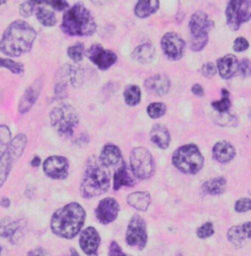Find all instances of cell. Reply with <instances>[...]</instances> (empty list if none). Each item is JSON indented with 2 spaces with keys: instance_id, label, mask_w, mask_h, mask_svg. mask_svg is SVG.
<instances>
[{
  "instance_id": "49",
  "label": "cell",
  "mask_w": 251,
  "mask_h": 256,
  "mask_svg": "<svg viewBox=\"0 0 251 256\" xmlns=\"http://www.w3.org/2000/svg\"><path fill=\"white\" fill-rule=\"evenodd\" d=\"M28 254V256H44V254H46V252H44L42 248H36V250L30 252Z\"/></svg>"
},
{
  "instance_id": "20",
  "label": "cell",
  "mask_w": 251,
  "mask_h": 256,
  "mask_svg": "<svg viewBox=\"0 0 251 256\" xmlns=\"http://www.w3.org/2000/svg\"><path fill=\"white\" fill-rule=\"evenodd\" d=\"M250 222H246L240 225L232 227L228 230V240L234 246H242L244 242L250 238Z\"/></svg>"
},
{
  "instance_id": "43",
  "label": "cell",
  "mask_w": 251,
  "mask_h": 256,
  "mask_svg": "<svg viewBox=\"0 0 251 256\" xmlns=\"http://www.w3.org/2000/svg\"><path fill=\"white\" fill-rule=\"evenodd\" d=\"M238 70L240 71V75L242 77H250L251 73L250 61V59H248V58L242 59V62L238 63Z\"/></svg>"
},
{
  "instance_id": "35",
  "label": "cell",
  "mask_w": 251,
  "mask_h": 256,
  "mask_svg": "<svg viewBox=\"0 0 251 256\" xmlns=\"http://www.w3.org/2000/svg\"><path fill=\"white\" fill-rule=\"evenodd\" d=\"M167 106L162 102H153L148 106V114L151 119H158L165 115Z\"/></svg>"
},
{
  "instance_id": "40",
  "label": "cell",
  "mask_w": 251,
  "mask_h": 256,
  "mask_svg": "<svg viewBox=\"0 0 251 256\" xmlns=\"http://www.w3.org/2000/svg\"><path fill=\"white\" fill-rule=\"evenodd\" d=\"M208 42V36L201 38H190V48L194 52H200Z\"/></svg>"
},
{
  "instance_id": "45",
  "label": "cell",
  "mask_w": 251,
  "mask_h": 256,
  "mask_svg": "<svg viewBox=\"0 0 251 256\" xmlns=\"http://www.w3.org/2000/svg\"><path fill=\"white\" fill-rule=\"evenodd\" d=\"M34 4L30 0H28L21 4L20 14L23 17H30L34 12Z\"/></svg>"
},
{
  "instance_id": "38",
  "label": "cell",
  "mask_w": 251,
  "mask_h": 256,
  "mask_svg": "<svg viewBox=\"0 0 251 256\" xmlns=\"http://www.w3.org/2000/svg\"><path fill=\"white\" fill-rule=\"evenodd\" d=\"M68 56L74 61V62H80L82 60L84 53V46L80 42L76 44L75 46H72L68 48Z\"/></svg>"
},
{
  "instance_id": "14",
  "label": "cell",
  "mask_w": 251,
  "mask_h": 256,
  "mask_svg": "<svg viewBox=\"0 0 251 256\" xmlns=\"http://www.w3.org/2000/svg\"><path fill=\"white\" fill-rule=\"evenodd\" d=\"M120 210L119 204L113 198H105L101 200L96 209V216L98 222L107 225L116 220Z\"/></svg>"
},
{
  "instance_id": "19",
  "label": "cell",
  "mask_w": 251,
  "mask_h": 256,
  "mask_svg": "<svg viewBox=\"0 0 251 256\" xmlns=\"http://www.w3.org/2000/svg\"><path fill=\"white\" fill-rule=\"evenodd\" d=\"M42 82L40 80H38L26 90L25 94L20 100L19 106H18L20 113L22 114L26 113L32 107V105L36 103L42 92Z\"/></svg>"
},
{
  "instance_id": "22",
  "label": "cell",
  "mask_w": 251,
  "mask_h": 256,
  "mask_svg": "<svg viewBox=\"0 0 251 256\" xmlns=\"http://www.w3.org/2000/svg\"><path fill=\"white\" fill-rule=\"evenodd\" d=\"M238 67V60L232 54H228L224 57L220 58L217 62V69L219 71L220 76L228 80L234 75Z\"/></svg>"
},
{
  "instance_id": "33",
  "label": "cell",
  "mask_w": 251,
  "mask_h": 256,
  "mask_svg": "<svg viewBox=\"0 0 251 256\" xmlns=\"http://www.w3.org/2000/svg\"><path fill=\"white\" fill-rule=\"evenodd\" d=\"M0 68H5L12 72L13 74H22L24 72V65L22 63L13 61L9 58H2L0 57Z\"/></svg>"
},
{
  "instance_id": "52",
  "label": "cell",
  "mask_w": 251,
  "mask_h": 256,
  "mask_svg": "<svg viewBox=\"0 0 251 256\" xmlns=\"http://www.w3.org/2000/svg\"><path fill=\"white\" fill-rule=\"evenodd\" d=\"M8 0H0V6L2 5V4H4V3H6Z\"/></svg>"
},
{
  "instance_id": "32",
  "label": "cell",
  "mask_w": 251,
  "mask_h": 256,
  "mask_svg": "<svg viewBox=\"0 0 251 256\" xmlns=\"http://www.w3.org/2000/svg\"><path fill=\"white\" fill-rule=\"evenodd\" d=\"M36 18H38V22L42 26H55V24L57 22L54 12L50 10V9L44 8V7H38L36 11Z\"/></svg>"
},
{
  "instance_id": "53",
  "label": "cell",
  "mask_w": 251,
  "mask_h": 256,
  "mask_svg": "<svg viewBox=\"0 0 251 256\" xmlns=\"http://www.w3.org/2000/svg\"><path fill=\"white\" fill-rule=\"evenodd\" d=\"M1 252H2V248L0 246V254H1Z\"/></svg>"
},
{
  "instance_id": "3",
  "label": "cell",
  "mask_w": 251,
  "mask_h": 256,
  "mask_svg": "<svg viewBox=\"0 0 251 256\" xmlns=\"http://www.w3.org/2000/svg\"><path fill=\"white\" fill-rule=\"evenodd\" d=\"M111 173L94 156L88 158L80 182V194L84 198H92L105 194L110 188Z\"/></svg>"
},
{
  "instance_id": "28",
  "label": "cell",
  "mask_w": 251,
  "mask_h": 256,
  "mask_svg": "<svg viewBox=\"0 0 251 256\" xmlns=\"http://www.w3.org/2000/svg\"><path fill=\"white\" fill-rule=\"evenodd\" d=\"M132 57L140 63L148 64L152 62L155 57V48L151 44H144L142 46H138L132 52Z\"/></svg>"
},
{
  "instance_id": "30",
  "label": "cell",
  "mask_w": 251,
  "mask_h": 256,
  "mask_svg": "<svg viewBox=\"0 0 251 256\" xmlns=\"http://www.w3.org/2000/svg\"><path fill=\"white\" fill-rule=\"evenodd\" d=\"M62 73H63V82L65 80H69L74 86H80L82 82V70L80 67L78 66H73V65H67L65 66V68L62 69Z\"/></svg>"
},
{
  "instance_id": "15",
  "label": "cell",
  "mask_w": 251,
  "mask_h": 256,
  "mask_svg": "<svg viewBox=\"0 0 251 256\" xmlns=\"http://www.w3.org/2000/svg\"><path fill=\"white\" fill-rule=\"evenodd\" d=\"M0 236L7 238L11 244H19L24 236L21 222L9 217L3 218L0 221Z\"/></svg>"
},
{
  "instance_id": "48",
  "label": "cell",
  "mask_w": 251,
  "mask_h": 256,
  "mask_svg": "<svg viewBox=\"0 0 251 256\" xmlns=\"http://www.w3.org/2000/svg\"><path fill=\"white\" fill-rule=\"evenodd\" d=\"M192 92L194 94V96H200V98H202V96H204V88H203V86H201L200 84H194L192 86Z\"/></svg>"
},
{
  "instance_id": "21",
  "label": "cell",
  "mask_w": 251,
  "mask_h": 256,
  "mask_svg": "<svg viewBox=\"0 0 251 256\" xmlns=\"http://www.w3.org/2000/svg\"><path fill=\"white\" fill-rule=\"evenodd\" d=\"M100 160L108 168L115 167L122 162L121 150L117 146L108 144L103 146Z\"/></svg>"
},
{
  "instance_id": "47",
  "label": "cell",
  "mask_w": 251,
  "mask_h": 256,
  "mask_svg": "<svg viewBox=\"0 0 251 256\" xmlns=\"http://www.w3.org/2000/svg\"><path fill=\"white\" fill-rule=\"evenodd\" d=\"M222 115L219 117L220 118V121H216V123L218 124V125H226V124H230V123H232L234 119V117L232 116H230V115H226V112H224V113H221Z\"/></svg>"
},
{
  "instance_id": "4",
  "label": "cell",
  "mask_w": 251,
  "mask_h": 256,
  "mask_svg": "<svg viewBox=\"0 0 251 256\" xmlns=\"http://www.w3.org/2000/svg\"><path fill=\"white\" fill-rule=\"evenodd\" d=\"M61 28L72 36H88L96 32V23L92 13L82 3H76L64 14Z\"/></svg>"
},
{
  "instance_id": "13",
  "label": "cell",
  "mask_w": 251,
  "mask_h": 256,
  "mask_svg": "<svg viewBox=\"0 0 251 256\" xmlns=\"http://www.w3.org/2000/svg\"><path fill=\"white\" fill-rule=\"evenodd\" d=\"M44 171L51 179H66L69 173V162L63 156H50L44 162Z\"/></svg>"
},
{
  "instance_id": "7",
  "label": "cell",
  "mask_w": 251,
  "mask_h": 256,
  "mask_svg": "<svg viewBox=\"0 0 251 256\" xmlns=\"http://www.w3.org/2000/svg\"><path fill=\"white\" fill-rule=\"evenodd\" d=\"M28 138L24 134H17L10 142L7 150L0 157V188L6 182L15 162L25 150Z\"/></svg>"
},
{
  "instance_id": "10",
  "label": "cell",
  "mask_w": 251,
  "mask_h": 256,
  "mask_svg": "<svg viewBox=\"0 0 251 256\" xmlns=\"http://www.w3.org/2000/svg\"><path fill=\"white\" fill-rule=\"evenodd\" d=\"M126 242L132 248L142 250L148 244V229L146 221L140 215H134L130 219L126 232Z\"/></svg>"
},
{
  "instance_id": "6",
  "label": "cell",
  "mask_w": 251,
  "mask_h": 256,
  "mask_svg": "<svg viewBox=\"0 0 251 256\" xmlns=\"http://www.w3.org/2000/svg\"><path fill=\"white\" fill-rule=\"evenodd\" d=\"M172 162L182 173L194 175L202 169L204 165V157L196 146L184 144L174 152Z\"/></svg>"
},
{
  "instance_id": "51",
  "label": "cell",
  "mask_w": 251,
  "mask_h": 256,
  "mask_svg": "<svg viewBox=\"0 0 251 256\" xmlns=\"http://www.w3.org/2000/svg\"><path fill=\"white\" fill-rule=\"evenodd\" d=\"M40 163H42V160L38 156H34L30 162L32 166H34V167H38L40 165Z\"/></svg>"
},
{
  "instance_id": "39",
  "label": "cell",
  "mask_w": 251,
  "mask_h": 256,
  "mask_svg": "<svg viewBox=\"0 0 251 256\" xmlns=\"http://www.w3.org/2000/svg\"><path fill=\"white\" fill-rule=\"evenodd\" d=\"M196 234L200 238H202V240L213 236L214 234L213 224L211 222H207V223L201 225L200 227L196 230Z\"/></svg>"
},
{
  "instance_id": "41",
  "label": "cell",
  "mask_w": 251,
  "mask_h": 256,
  "mask_svg": "<svg viewBox=\"0 0 251 256\" xmlns=\"http://www.w3.org/2000/svg\"><path fill=\"white\" fill-rule=\"evenodd\" d=\"M251 208V200L248 198H244L238 200L234 204V210L238 213L248 212Z\"/></svg>"
},
{
  "instance_id": "46",
  "label": "cell",
  "mask_w": 251,
  "mask_h": 256,
  "mask_svg": "<svg viewBox=\"0 0 251 256\" xmlns=\"http://www.w3.org/2000/svg\"><path fill=\"white\" fill-rule=\"evenodd\" d=\"M108 254L111 256H126L125 252H122L120 246H119L115 240H113V242H111L110 248H109V254Z\"/></svg>"
},
{
  "instance_id": "8",
  "label": "cell",
  "mask_w": 251,
  "mask_h": 256,
  "mask_svg": "<svg viewBox=\"0 0 251 256\" xmlns=\"http://www.w3.org/2000/svg\"><path fill=\"white\" fill-rule=\"evenodd\" d=\"M130 167L134 175L142 180H148L154 175L155 163L150 150L146 148L138 146L132 150L130 156Z\"/></svg>"
},
{
  "instance_id": "16",
  "label": "cell",
  "mask_w": 251,
  "mask_h": 256,
  "mask_svg": "<svg viewBox=\"0 0 251 256\" xmlns=\"http://www.w3.org/2000/svg\"><path fill=\"white\" fill-rule=\"evenodd\" d=\"M188 26L192 38L208 36L209 32L214 26V22L209 20L206 13L200 11L192 16Z\"/></svg>"
},
{
  "instance_id": "44",
  "label": "cell",
  "mask_w": 251,
  "mask_h": 256,
  "mask_svg": "<svg viewBox=\"0 0 251 256\" xmlns=\"http://www.w3.org/2000/svg\"><path fill=\"white\" fill-rule=\"evenodd\" d=\"M201 72H202V75L204 77H206L207 78H213L216 75L217 68L213 63L208 62V63H206L202 66Z\"/></svg>"
},
{
  "instance_id": "42",
  "label": "cell",
  "mask_w": 251,
  "mask_h": 256,
  "mask_svg": "<svg viewBox=\"0 0 251 256\" xmlns=\"http://www.w3.org/2000/svg\"><path fill=\"white\" fill-rule=\"evenodd\" d=\"M234 50L236 52H246L250 48V42L246 38L240 36L234 42Z\"/></svg>"
},
{
  "instance_id": "2",
  "label": "cell",
  "mask_w": 251,
  "mask_h": 256,
  "mask_svg": "<svg viewBox=\"0 0 251 256\" xmlns=\"http://www.w3.org/2000/svg\"><path fill=\"white\" fill-rule=\"evenodd\" d=\"M86 211L82 205L76 202L59 208L51 218V230L59 238L71 240L80 232L84 221Z\"/></svg>"
},
{
  "instance_id": "5",
  "label": "cell",
  "mask_w": 251,
  "mask_h": 256,
  "mask_svg": "<svg viewBox=\"0 0 251 256\" xmlns=\"http://www.w3.org/2000/svg\"><path fill=\"white\" fill-rule=\"evenodd\" d=\"M78 122V113L72 105L61 104L51 111V126L61 138H71Z\"/></svg>"
},
{
  "instance_id": "23",
  "label": "cell",
  "mask_w": 251,
  "mask_h": 256,
  "mask_svg": "<svg viewBox=\"0 0 251 256\" xmlns=\"http://www.w3.org/2000/svg\"><path fill=\"white\" fill-rule=\"evenodd\" d=\"M213 155H214V158L218 162L226 164L234 158L236 150L230 142H226V140H222V142H217L214 146Z\"/></svg>"
},
{
  "instance_id": "17",
  "label": "cell",
  "mask_w": 251,
  "mask_h": 256,
  "mask_svg": "<svg viewBox=\"0 0 251 256\" xmlns=\"http://www.w3.org/2000/svg\"><path fill=\"white\" fill-rule=\"evenodd\" d=\"M80 246L88 256H96L100 244V236L94 227H88L80 236Z\"/></svg>"
},
{
  "instance_id": "37",
  "label": "cell",
  "mask_w": 251,
  "mask_h": 256,
  "mask_svg": "<svg viewBox=\"0 0 251 256\" xmlns=\"http://www.w3.org/2000/svg\"><path fill=\"white\" fill-rule=\"evenodd\" d=\"M34 6L40 4H48L58 11H63L69 7V4L65 0H30Z\"/></svg>"
},
{
  "instance_id": "27",
  "label": "cell",
  "mask_w": 251,
  "mask_h": 256,
  "mask_svg": "<svg viewBox=\"0 0 251 256\" xmlns=\"http://www.w3.org/2000/svg\"><path fill=\"white\" fill-rule=\"evenodd\" d=\"M159 8V0H138L134 7L136 17L144 19L154 14Z\"/></svg>"
},
{
  "instance_id": "29",
  "label": "cell",
  "mask_w": 251,
  "mask_h": 256,
  "mask_svg": "<svg viewBox=\"0 0 251 256\" xmlns=\"http://www.w3.org/2000/svg\"><path fill=\"white\" fill-rule=\"evenodd\" d=\"M226 180L224 177H217L205 182L202 190L205 194L220 196L226 190Z\"/></svg>"
},
{
  "instance_id": "31",
  "label": "cell",
  "mask_w": 251,
  "mask_h": 256,
  "mask_svg": "<svg viewBox=\"0 0 251 256\" xmlns=\"http://www.w3.org/2000/svg\"><path fill=\"white\" fill-rule=\"evenodd\" d=\"M124 100L128 106H136L140 102V88L136 84L128 86L124 90Z\"/></svg>"
},
{
  "instance_id": "1",
  "label": "cell",
  "mask_w": 251,
  "mask_h": 256,
  "mask_svg": "<svg viewBox=\"0 0 251 256\" xmlns=\"http://www.w3.org/2000/svg\"><path fill=\"white\" fill-rule=\"evenodd\" d=\"M36 38V32L32 26L25 21L17 20L3 32L0 52L7 56L19 57L32 50Z\"/></svg>"
},
{
  "instance_id": "50",
  "label": "cell",
  "mask_w": 251,
  "mask_h": 256,
  "mask_svg": "<svg viewBox=\"0 0 251 256\" xmlns=\"http://www.w3.org/2000/svg\"><path fill=\"white\" fill-rule=\"evenodd\" d=\"M10 204H11V202H10L9 198H2L0 200V205H1L2 207L7 208V207L10 206Z\"/></svg>"
},
{
  "instance_id": "18",
  "label": "cell",
  "mask_w": 251,
  "mask_h": 256,
  "mask_svg": "<svg viewBox=\"0 0 251 256\" xmlns=\"http://www.w3.org/2000/svg\"><path fill=\"white\" fill-rule=\"evenodd\" d=\"M170 86L171 82L169 78L166 75L161 74L148 78L144 82V88H146V90L158 96H163L167 94L170 90Z\"/></svg>"
},
{
  "instance_id": "12",
  "label": "cell",
  "mask_w": 251,
  "mask_h": 256,
  "mask_svg": "<svg viewBox=\"0 0 251 256\" xmlns=\"http://www.w3.org/2000/svg\"><path fill=\"white\" fill-rule=\"evenodd\" d=\"M161 46L165 55L171 60H180L184 53V40L176 32H167L162 38Z\"/></svg>"
},
{
  "instance_id": "26",
  "label": "cell",
  "mask_w": 251,
  "mask_h": 256,
  "mask_svg": "<svg viewBox=\"0 0 251 256\" xmlns=\"http://www.w3.org/2000/svg\"><path fill=\"white\" fill-rule=\"evenodd\" d=\"M136 184V180L130 175L126 164L122 161L120 163V167L117 169V171L114 174V190H120L121 186H125L132 188Z\"/></svg>"
},
{
  "instance_id": "25",
  "label": "cell",
  "mask_w": 251,
  "mask_h": 256,
  "mask_svg": "<svg viewBox=\"0 0 251 256\" xmlns=\"http://www.w3.org/2000/svg\"><path fill=\"white\" fill-rule=\"evenodd\" d=\"M126 202L136 210L146 211L151 204L150 194L148 192H134L128 196Z\"/></svg>"
},
{
  "instance_id": "9",
  "label": "cell",
  "mask_w": 251,
  "mask_h": 256,
  "mask_svg": "<svg viewBox=\"0 0 251 256\" xmlns=\"http://www.w3.org/2000/svg\"><path fill=\"white\" fill-rule=\"evenodd\" d=\"M226 25L238 30L251 18L250 0H228L226 9Z\"/></svg>"
},
{
  "instance_id": "11",
  "label": "cell",
  "mask_w": 251,
  "mask_h": 256,
  "mask_svg": "<svg viewBox=\"0 0 251 256\" xmlns=\"http://www.w3.org/2000/svg\"><path fill=\"white\" fill-rule=\"evenodd\" d=\"M88 58L100 70L105 71L117 62V55L109 50H104L100 44L92 46L86 52Z\"/></svg>"
},
{
  "instance_id": "34",
  "label": "cell",
  "mask_w": 251,
  "mask_h": 256,
  "mask_svg": "<svg viewBox=\"0 0 251 256\" xmlns=\"http://www.w3.org/2000/svg\"><path fill=\"white\" fill-rule=\"evenodd\" d=\"M12 140L11 130L6 125H0V157L7 150Z\"/></svg>"
},
{
  "instance_id": "24",
  "label": "cell",
  "mask_w": 251,
  "mask_h": 256,
  "mask_svg": "<svg viewBox=\"0 0 251 256\" xmlns=\"http://www.w3.org/2000/svg\"><path fill=\"white\" fill-rule=\"evenodd\" d=\"M150 138L152 142L161 150L168 148L171 142V134L169 130L161 124L155 125L150 132Z\"/></svg>"
},
{
  "instance_id": "36",
  "label": "cell",
  "mask_w": 251,
  "mask_h": 256,
  "mask_svg": "<svg viewBox=\"0 0 251 256\" xmlns=\"http://www.w3.org/2000/svg\"><path fill=\"white\" fill-rule=\"evenodd\" d=\"M222 94H223V98L221 100H217V102H214L211 103L212 107L218 111L219 113H224V112H228L232 103L230 100H228V92L223 88L222 90Z\"/></svg>"
}]
</instances>
